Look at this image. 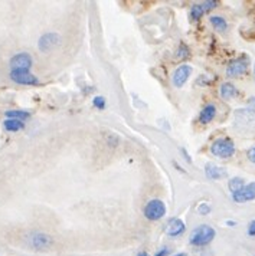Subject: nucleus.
Here are the masks:
<instances>
[{
	"label": "nucleus",
	"mask_w": 255,
	"mask_h": 256,
	"mask_svg": "<svg viewBox=\"0 0 255 256\" xmlns=\"http://www.w3.org/2000/svg\"><path fill=\"white\" fill-rule=\"evenodd\" d=\"M215 234H216V232L213 228H210L208 224H200L190 233L189 242L193 246H206L215 239Z\"/></svg>",
	"instance_id": "f257e3e1"
},
{
	"label": "nucleus",
	"mask_w": 255,
	"mask_h": 256,
	"mask_svg": "<svg viewBox=\"0 0 255 256\" xmlns=\"http://www.w3.org/2000/svg\"><path fill=\"white\" fill-rule=\"evenodd\" d=\"M210 152L218 158H229L235 152V144L231 138H218L212 142Z\"/></svg>",
	"instance_id": "f03ea898"
},
{
	"label": "nucleus",
	"mask_w": 255,
	"mask_h": 256,
	"mask_svg": "<svg viewBox=\"0 0 255 256\" xmlns=\"http://www.w3.org/2000/svg\"><path fill=\"white\" fill-rule=\"evenodd\" d=\"M164 214H166V204L159 198L150 200L144 208V216H146V219L151 222L160 220Z\"/></svg>",
	"instance_id": "7ed1b4c3"
},
{
	"label": "nucleus",
	"mask_w": 255,
	"mask_h": 256,
	"mask_svg": "<svg viewBox=\"0 0 255 256\" xmlns=\"http://www.w3.org/2000/svg\"><path fill=\"white\" fill-rule=\"evenodd\" d=\"M248 66H249V58H248L246 55H242V56H239V58L233 59L231 64L228 65V68H226V75H228L229 78L239 76V75H242V74L246 72Z\"/></svg>",
	"instance_id": "20e7f679"
},
{
	"label": "nucleus",
	"mask_w": 255,
	"mask_h": 256,
	"mask_svg": "<svg viewBox=\"0 0 255 256\" xmlns=\"http://www.w3.org/2000/svg\"><path fill=\"white\" fill-rule=\"evenodd\" d=\"M235 124L239 128H254L255 127V111L249 108L238 110L235 112Z\"/></svg>",
	"instance_id": "39448f33"
},
{
	"label": "nucleus",
	"mask_w": 255,
	"mask_h": 256,
	"mask_svg": "<svg viewBox=\"0 0 255 256\" xmlns=\"http://www.w3.org/2000/svg\"><path fill=\"white\" fill-rule=\"evenodd\" d=\"M216 6H218L216 0H208V2H202V3H195L190 8V20H199L205 13L210 12Z\"/></svg>",
	"instance_id": "423d86ee"
},
{
	"label": "nucleus",
	"mask_w": 255,
	"mask_h": 256,
	"mask_svg": "<svg viewBox=\"0 0 255 256\" xmlns=\"http://www.w3.org/2000/svg\"><path fill=\"white\" fill-rule=\"evenodd\" d=\"M32 56L26 52H21L16 54L12 59H11V68L12 70H29L32 68Z\"/></svg>",
	"instance_id": "0eeeda50"
},
{
	"label": "nucleus",
	"mask_w": 255,
	"mask_h": 256,
	"mask_svg": "<svg viewBox=\"0 0 255 256\" xmlns=\"http://www.w3.org/2000/svg\"><path fill=\"white\" fill-rule=\"evenodd\" d=\"M232 198L236 203H246L255 198V182L245 184L242 188H239L238 192L232 193Z\"/></svg>",
	"instance_id": "6e6552de"
},
{
	"label": "nucleus",
	"mask_w": 255,
	"mask_h": 256,
	"mask_svg": "<svg viewBox=\"0 0 255 256\" xmlns=\"http://www.w3.org/2000/svg\"><path fill=\"white\" fill-rule=\"evenodd\" d=\"M11 78L19 85H38L39 80L31 70H11Z\"/></svg>",
	"instance_id": "1a4fd4ad"
},
{
	"label": "nucleus",
	"mask_w": 255,
	"mask_h": 256,
	"mask_svg": "<svg viewBox=\"0 0 255 256\" xmlns=\"http://www.w3.org/2000/svg\"><path fill=\"white\" fill-rule=\"evenodd\" d=\"M190 74H192V66H189V65H180L177 70H174L173 75H172V82H173L174 86L176 88L183 86L186 81L189 80Z\"/></svg>",
	"instance_id": "9d476101"
},
{
	"label": "nucleus",
	"mask_w": 255,
	"mask_h": 256,
	"mask_svg": "<svg viewBox=\"0 0 255 256\" xmlns=\"http://www.w3.org/2000/svg\"><path fill=\"white\" fill-rule=\"evenodd\" d=\"M59 42H61V36L58 34H45L39 38L38 46L42 52H48V50L54 49L57 45H59Z\"/></svg>",
	"instance_id": "9b49d317"
},
{
	"label": "nucleus",
	"mask_w": 255,
	"mask_h": 256,
	"mask_svg": "<svg viewBox=\"0 0 255 256\" xmlns=\"http://www.w3.org/2000/svg\"><path fill=\"white\" fill-rule=\"evenodd\" d=\"M31 244L35 248V249H39V250H44V249H48L51 244H54L52 238L47 234V233H32L31 234V239H29Z\"/></svg>",
	"instance_id": "f8f14e48"
},
{
	"label": "nucleus",
	"mask_w": 255,
	"mask_h": 256,
	"mask_svg": "<svg viewBox=\"0 0 255 256\" xmlns=\"http://www.w3.org/2000/svg\"><path fill=\"white\" fill-rule=\"evenodd\" d=\"M186 230V226L185 223L182 219H177V218H174V219H170L169 223H167V226H166V233L169 234V236H180L182 233H185Z\"/></svg>",
	"instance_id": "ddd939ff"
},
{
	"label": "nucleus",
	"mask_w": 255,
	"mask_h": 256,
	"mask_svg": "<svg viewBox=\"0 0 255 256\" xmlns=\"http://www.w3.org/2000/svg\"><path fill=\"white\" fill-rule=\"evenodd\" d=\"M205 174L212 180H220V178H225L228 177V172L226 168L219 167V166H215V164H206L205 166Z\"/></svg>",
	"instance_id": "4468645a"
},
{
	"label": "nucleus",
	"mask_w": 255,
	"mask_h": 256,
	"mask_svg": "<svg viewBox=\"0 0 255 256\" xmlns=\"http://www.w3.org/2000/svg\"><path fill=\"white\" fill-rule=\"evenodd\" d=\"M216 116V106L213 104H208L206 106H203V110L199 114V121L202 124H209Z\"/></svg>",
	"instance_id": "2eb2a0df"
},
{
	"label": "nucleus",
	"mask_w": 255,
	"mask_h": 256,
	"mask_svg": "<svg viewBox=\"0 0 255 256\" xmlns=\"http://www.w3.org/2000/svg\"><path fill=\"white\" fill-rule=\"evenodd\" d=\"M220 96L223 98V100H231V98H233L236 94H238V91H236V88L232 85V84H229V82H225V84H222L220 85Z\"/></svg>",
	"instance_id": "dca6fc26"
},
{
	"label": "nucleus",
	"mask_w": 255,
	"mask_h": 256,
	"mask_svg": "<svg viewBox=\"0 0 255 256\" xmlns=\"http://www.w3.org/2000/svg\"><path fill=\"white\" fill-rule=\"evenodd\" d=\"M5 116H8V120H18V121H22L28 120L31 116V112L28 111H22V110H12V111H6Z\"/></svg>",
	"instance_id": "f3484780"
},
{
	"label": "nucleus",
	"mask_w": 255,
	"mask_h": 256,
	"mask_svg": "<svg viewBox=\"0 0 255 256\" xmlns=\"http://www.w3.org/2000/svg\"><path fill=\"white\" fill-rule=\"evenodd\" d=\"M3 127L6 131H11V132H16L19 130H22L25 127V124L22 121H18V120H6L3 122Z\"/></svg>",
	"instance_id": "a211bd4d"
},
{
	"label": "nucleus",
	"mask_w": 255,
	"mask_h": 256,
	"mask_svg": "<svg viewBox=\"0 0 255 256\" xmlns=\"http://www.w3.org/2000/svg\"><path fill=\"white\" fill-rule=\"evenodd\" d=\"M210 24L212 26L216 29V30H219V32H223V30H226V28H228V24H226V20L222 18V16H210Z\"/></svg>",
	"instance_id": "6ab92c4d"
},
{
	"label": "nucleus",
	"mask_w": 255,
	"mask_h": 256,
	"mask_svg": "<svg viewBox=\"0 0 255 256\" xmlns=\"http://www.w3.org/2000/svg\"><path fill=\"white\" fill-rule=\"evenodd\" d=\"M228 186H229V190H231L232 193H235V192H238L239 188H242L245 186V180H243L242 177H232Z\"/></svg>",
	"instance_id": "aec40b11"
},
{
	"label": "nucleus",
	"mask_w": 255,
	"mask_h": 256,
	"mask_svg": "<svg viewBox=\"0 0 255 256\" xmlns=\"http://www.w3.org/2000/svg\"><path fill=\"white\" fill-rule=\"evenodd\" d=\"M176 56L177 59H186L189 56V48L186 46L185 44H180L177 50H176Z\"/></svg>",
	"instance_id": "412c9836"
},
{
	"label": "nucleus",
	"mask_w": 255,
	"mask_h": 256,
	"mask_svg": "<svg viewBox=\"0 0 255 256\" xmlns=\"http://www.w3.org/2000/svg\"><path fill=\"white\" fill-rule=\"evenodd\" d=\"M93 104L94 106H97V108H100V110H104L105 108L104 96H95V98L93 100Z\"/></svg>",
	"instance_id": "4be33fe9"
},
{
	"label": "nucleus",
	"mask_w": 255,
	"mask_h": 256,
	"mask_svg": "<svg viewBox=\"0 0 255 256\" xmlns=\"http://www.w3.org/2000/svg\"><path fill=\"white\" fill-rule=\"evenodd\" d=\"M197 212L200 213V214H209L210 213V206L206 204V203H202V204H199V208H197Z\"/></svg>",
	"instance_id": "5701e85b"
},
{
	"label": "nucleus",
	"mask_w": 255,
	"mask_h": 256,
	"mask_svg": "<svg viewBox=\"0 0 255 256\" xmlns=\"http://www.w3.org/2000/svg\"><path fill=\"white\" fill-rule=\"evenodd\" d=\"M248 234L249 236H255V220L249 222V224H248Z\"/></svg>",
	"instance_id": "b1692460"
},
{
	"label": "nucleus",
	"mask_w": 255,
	"mask_h": 256,
	"mask_svg": "<svg viewBox=\"0 0 255 256\" xmlns=\"http://www.w3.org/2000/svg\"><path fill=\"white\" fill-rule=\"evenodd\" d=\"M246 156H248L249 162H252V163L255 164V147L249 148V150H248V152H246Z\"/></svg>",
	"instance_id": "393cba45"
},
{
	"label": "nucleus",
	"mask_w": 255,
	"mask_h": 256,
	"mask_svg": "<svg viewBox=\"0 0 255 256\" xmlns=\"http://www.w3.org/2000/svg\"><path fill=\"white\" fill-rule=\"evenodd\" d=\"M169 254H170V250H169L167 248H162L154 256H169Z\"/></svg>",
	"instance_id": "a878e982"
},
{
	"label": "nucleus",
	"mask_w": 255,
	"mask_h": 256,
	"mask_svg": "<svg viewBox=\"0 0 255 256\" xmlns=\"http://www.w3.org/2000/svg\"><path fill=\"white\" fill-rule=\"evenodd\" d=\"M248 106H249V110L255 111V96H251V98L248 100Z\"/></svg>",
	"instance_id": "bb28decb"
},
{
	"label": "nucleus",
	"mask_w": 255,
	"mask_h": 256,
	"mask_svg": "<svg viewBox=\"0 0 255 256\" xmlns=\"http://www.w3.org/2000/svg\"><path fill=\"white\" fill-rule=\"evenodd\" d=\"M173 256H189L187 254H185V252H180V254H176V255Z\"/></svg>",
	"instance_id": "cd10ccee"
},
{
	"label": "nucleus",
	"mask_w": 255,
	"mask_h": 256,
	"mask_svg": "<svg viewBox=\"0 0 255 256\" xmlns=\"http://www.w3.org/2000/svg\"><path fill=\"white\" fill-rule=\"evenodd\" d=\"M137 256H149V255H147V252H140Z\"/></svg>",
	"instance_id": "c85d7f7f"
},
{
	"label": "nucleus",
	"mask_w": 255,
	"mask_h": 256,
	"mask_svg": "<svg viewBox=\"0 0 255 256\" xmlns=\"http://www.w3.org/2000/svg\"><path fill=\"white\" fill-rule=\"evenodd\" d=\"M254 76H255V65H254Z\"/></svg>",
	"instance_id": "c756f323"
}]
</instances>
